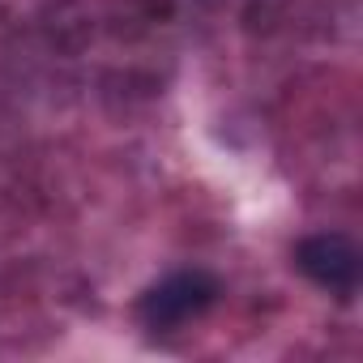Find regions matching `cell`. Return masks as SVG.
Here are the masks:
<instances>
[{"mask_svg":"<svg viewBox=\"0 0 363 363\" xmlns=\"http://www.w3.org/2000/svg\"><path fill=\"white\" fill-rule=\"evenodd\" d=\"M223 295V278L214 269L189 265V269H171L154 286L141 291L137 299V320L150 333H175L193 320H201Z\"/></svg>","mask_w":363,"mask_h":363,"instance_id":"cell-1","label":"cell"},{"mask_svg":"<svg viewBox=\"0 0 363 363\" xmlns=\"http://www.w3.org/2000/svg\"><path fill=\"white\" fill-rule=\"evenodd\" d=\"M291 261L316 291H325L333 299H354V291L363 282V252L342 231H312V235H303L295 244Z\"/></svg>","mask_w":363,"mask_h":363,"instance_id":"cell-2","label":"cell"}]
</instances>
